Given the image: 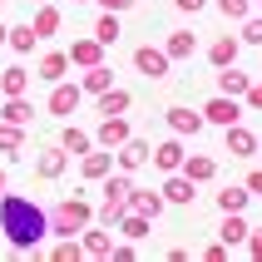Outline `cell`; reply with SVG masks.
<instances>
[{
  "label": "cell",
  "mask_w": 262,
  "mask_h": 262,
  "mask_svg": "<svg viewBox=\"0 0 262 262\" xmlns=\"http://www.w3.org/2000/svg\"><path fill=\"white\" fill-rule=\"evenodd\" d=\"M5 233H10L15 243H35V237L45 233V218H40V213H35L30 203L10 198V203H5Z\"/></svg>",
  "instance_id": "6da1fadb"
}]
</instances>
